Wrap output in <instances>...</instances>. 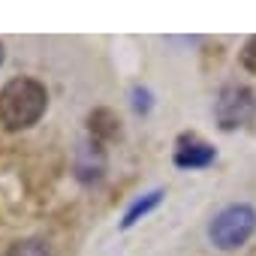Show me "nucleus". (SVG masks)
Wrapping results in <instances>:
<instances>
[{
	"label": "nucleus",
	"mask_w": 256,
	"mask_h": 256,
	"mask_svg": "<svg viewBox=\"0 0 256 256\" xmlns=\"http://www.w3.org/2000/svg\"><path fill=\"white\" fill-rule=\"evenodd\" d=\"M0 64H4V42H0Z\"/></svg>",
	"instance_id": "obj_11"
},
{
	"label": "nucleus",
	"mask_w": 256,
	"mask_h": 256,
	"mask_svg": "<svg viewBox=\"0 0 256 256\" xmlns=\"http://www.w3.org/2000/svg\"><path fill=\"white\" fill-rule=\"evenodd\" d=\"M114 124L118 120L112 118V112H106V108L94 112L90 114V133H94V139H112V136H118V126Z\"/></svg>",
	"instance_id": "obj_7"
},
{
	"label": "nucleus",
	"mask_w": 256,
	"mask_h": 256,
	"mask_svg": "<svg viewBox=\"0 0 256 256\" xmlns=\"http://www.w3.org/2000/svg\"><path fill=\"white\" fill-rule=\"evenodd\" d=\"M163 202V190H151V193H145V196H139L130 208L124 211V220H120V229H130V226H136L142 217H148L157 205Z\"/></svg>",
	"instance_id": "obj_6"
},
{
	"label": "nucleus",
	"mask_w": 256,
	"mask_h": 256,
	"mask_svg": "<svg viewBox=\"0 0 256 256\" xmlns=\"http://www.w3.org/2000/svg\"><path fill=\"white\" fill-rule=\"evenodd\" d=\"M6 256H52V253L42 241H18V244H12V250Z\"/></svg>",
	"instance_id": "obj_8"
},
{
	"label": "nucleus",
	"mask_w": 256,
	"mask_h": 256,
	"mask_svg": "<svg viewBox=\"0 0 256 256\" xmlns=\"http://www.w3.org/2000/svg\"><path fill=\"white\" fill-rule=\"evenodd\" d=\"M133 108L139 114H148L151 112V90L148 88H133Z\"/></svg>",
	"instance_id": "obj_10"
},
{
	"label": "nucleus",
	"mask_w": 256,
	"mask_h": 256,
	"mask_svg": "<svg viewBox=\"0 0 256 256\" xmlns=\"http://www.w3.org/2000/svg\"><path fill=\"white\" fill-rule=\"evenodd\" d=\"M256 232V211L247 202L220 208L208 223V238L217 250H238Z\"/></svg>",
	"instance_id": "obj_2"
},
{
	"label": "nucleus",
	"mask_w": 256,
	"mask_h": 256,
	"mask_svg": "<svg viewBox=\"0 0 256 256\" xmlns=\"http://www.w3.org/2000/svg\"><path fill=\"white\" fill-rule=\"evenodd\" d=\"M241 66L256 76V36H250L244 42V48H241Z\"/></svg>",
	"instance_id": "obj_9"
},
{
	"label": "nucleus",
	"mask_w": 256,
	"mask_h": 256,
	"mask_svg": "<svg viewBox=\"0 0 256 256\" xmlns=\"http://www.w3.org/2000/svg\"><path fill=\"white\" fill-rule=\"evenodd\" d=\"M256 114V90L247 84H226L214 100V118L220 130L232 133Z\"/></svg>",
	"instance_id": "obj_3"
},
{
	"label": "nucleus",
	"mask_w": 256,
	"mask_h": 256,
	"mask_svg": "<svg viewBox=\"0 0 256 256\" xmlns=\"http://www.w3.org/2000/svg\"><path fill=\"white\" fill-rule=\"evenodd\" d=\"M106 172V154L100 148L96 139L90 142H82L78 145V157H76V178L82 184H96Z\"/></svg>",
	"instance_id": "obj_5"
},
{
	"label": "nucleus",
	"mask_w": 256,
	"mask_h": 256,
	"mask_svg": "<svg viewBox=\"0 0 256 256\" xmlns=\"http://www.w3.org/2000/svg\"><path fill=\"white\" fill-rule=\"evenodd\" d=\"M214 157H217L214 145H208V142L199 139V136H181V139L175 142V154H172L175 166H178V169H190V172L211 166Z\"/></svg>",
	"instance_id": "obj_4"
},
{
	"label": "nucleus",
	"mask_w": 256,
	"mask_h": 256,
	"mask_svg": "<svg viewBox=\"0 0 256 256\" xmlns=\"http://www.w3.org/2000/svg\"><path fill=\"white\" fill-rule=\"evenodd\" d=\"M48 106V90L42 82L30 76L10 78L0 88V124L6 130H28L34 126Z\"/></svg>",
	"instance_id": "obj_1"
}]
</instances>
